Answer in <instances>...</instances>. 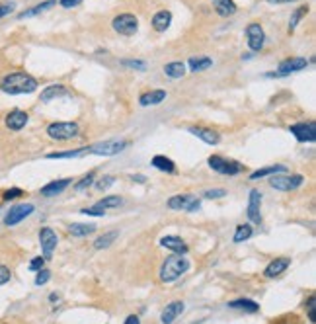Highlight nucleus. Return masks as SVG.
<instances>
[{"instance_id":"f257e3e1","label":"nucleus","mask_w":316,"mask_h":324,"mask_svg":"<svg viewBox=\"0 0 316 324\" xmlns=\"http://www.w3.org/2000/svg\"><path fill=\"white\" fill-rule=\"evenodd\" d=\"M39 86L37 78H33L28 72H10L0 80V90L10 96H20V94H32Z\"/></svg>"},{"instance_id":"f03ea898","label":"nucleus","mask_w":316,"mask_h":324,"mask_svg":"<svg viewBox=\"0 0 316 324\" xmlns=\"http://www.w3.org/2000/svg\"><path fill=\"white\" fill-rule=\"evenodd\" d=\"M188 270H190V260L186 256H182V254L168 256L164 260V264L160 266V279L164 283H172V281L180 279Z\"/></svg>"},{"instance_id":"7ed1b4c3","label":"nucleus","mask_w":316,"mask_h":324,"mask_svg":"<svg viewBox=\"0 0 316 324\" xmlns=\"http://www.w3.org/2000/svg\"><path fill=\"white\" fill-rule=\"evenodd\" d=\"M47 135L53 141H70L80 135V127L74 121H55L47 127Z\"/></svg>"},{"instance_id":"20e7f679","label":"nucleus","mask_w":316,"mask_h":324,"mask_svg":"<svg viewBox=\"0 0 316 324\" xmlns=\"http://www.w3.org/2000/svg\"><path fill=\"white\" fill-rule=\"evenodd\" d=\"M303 184H305L303 174H273V178H269V186L279 192H295Z\"/></svg>"},{"instance_id":"39448f33","label":"nucleus","mask_w":316,"mask_h":324,"mask_svg":"<svg viewBox=\"0 0 316 324\" xmlns=\"http://www.w3.org/2000/svg\"><path fill=\"white\" fill-rule=\"evenodd\" d=\"M111 28H113L119 35L131 37V35H135L137 30H139V20H137L135 14L123 12V14H117V16L111 20Z\"/></svg>"},{"instance_id":"423d86ee","label":"nucleus","mask_w":316,"mask_h":324,"mask_svg":"<svg viewBox=\"0 0 316 324\" xmlns=\"http://www.w3.org/2000/svg\"><path fill=\"white\" fill-rule=\"evenodd\" d=\"M129 147V141H104V143H96L88 149V155H98V157H115L119 153H123Z\"/></svg>"},{"instance_id":"0eeeda50","label":"nucleus","mask_w":316,"mask_h":324,"mask_svg":"<svg viewBox=\"0 0 316 324\" xmlns=\"http://www.w3.org/2000/svg\"><path fill=\"white\" fill-rule=\"evenodd\" d=\"M207 162H209V166L215 172L224 174V176H236V174L244 172V166H242L240 162L222 159V157H219V155H211Z\"/></svg>"},{"instance_id":"6e6552de","label":"nucleus","mask_w":316,"mask_h":324,"mask_svg":"<svg viewBox=\"0 0 316 324\" xmlns=\"http://www.w3.org/2000/svg\"><path fill=\"white\" fill-rule=\"evenodd\" d=\"M168 207L172 211H197L201 207V201L191 195V194H184V195H174L168 199Z\"/></svg>"},{"instance_id":"1a4fd4ad","label":"nucleus","mask_w":316,"mask_h":324,"mask_svg":"<svg viewBox=\"0 0 316 324\" xmlns=\"http://www.w3.org/2000/svg\"><path fill=\"white\" fill-rule=\"evenodd\" d=\"M246 41H248V47L250 51L258 53L263 49V43H265V33H263V28L258 22H252L246 26Z\"/></svg>"},{"instance_id":"9d476101","label":"nucleus","mask_w":316,"mask_h":324,"mask_svg":"<svg viewBox=\"0 0 316 324\" xmlns=\"http://www.w3.org/2000/svg\"><path fill=\"white\" fill-rule=\"evenodd\" d=\"M39 244H41V250H43V260H45V262L51 260L53 252H55V248H57V244H59L57 232H55L53 228H49V227H43V228L39 230Z\"/></svg>"},{"instance_id":"9b49d317","label":"nucleus","mask_w":316,"mask_h":324,"mask_svg":"<svg viewBox=\"0 0 316 324\" xmlns=\"http://www.w3.org/2000/svg\"><path fill=\"white\" fill-rule=\"evenodd\" d=\"M35 211V205L32 203H20V205H14L8 209V213L4 217V225L6 227H14L18 223H22L26 217H30L32 213Z\"/></svg>"},{"instance_id":"f8f14e48","label":"nucleus","mask_w":316,"mask_h":324,"mask_svg":"<svg viewBox=\"0 0 316 324\" xmlns=\"http://www.w3.org/2000/svg\"><path fill=\"white\" fill-rule=\"evenodd\" d=\"M291 135L299 141V143H315L316 141V125L313 121H305V123H295L289 127Z\"/></svg>"},{"instance_id":"ddd939ff","label":"nucleus","mask_w":316,"mask_h":324,"mask_svg":"<svg viewBox=\"0 0 316 324\" xmlns=\"http://www.w3.org/2000/svg\"><path fill=\"white\" fill-rule=\"evenodd\" d=\"M307 66H309V59H305V57H287V59H283L279 63V66H277L275 72L279 76H287V74L299 72V70H303Z\"/></svg>"},{"instance_id":"4468645a","label":"nucleus","mask_w":316,"mask_h":324,"mask_svg":"<svg viewBox=\"0 0 316 324\" xmlns=\"http://www.w3.org/2000/svg\"><path fill=\"white\" fill-rule=\"evenodd\" d=\"M28 121H30V115H28V111H24V109H12V111L6 115V119H4L6 127H8L10 131H22V129L28 125Z\"/></svg>"},{"instance_id":"2eb2a0df","label":"nucleus","mask_w":316,"mask_h":324,"mask_svg":"<svg viewBox=\"0 0 316 324\" xmlns=\"http://www.w3.org/2000/svg\"><path fill=\"white\" fill-rule=\"evenodd\" d=\"M260 205H262V192L260 190H252L250 192V199H248V219L252 223H256V225L262 223Z\"/></svg>"},{"instance_id":"dca6fc26","label":"nucleus","mask_w":316,"mask_h":324,"mask_svg":"<svg viewBox=\"0 0 316 324\" xmlns=\"http://www.w3.org/2000/svg\"><path fill=\"white\" fill-rule=\"evenodd\" d=\"M70 184H72V180H70V178L53 180V182L45 184V186L41 188V195H43V197H53V195H59V194H63V192H64Z\"/></svg>"},{"instance_id":"f3484780","label":"nucleus","mask_w":316,"mask_h":324,"mask_svg":"<svg viewBox=\"0 0 316 324\" xmlns=\"http://www.w3.org/2000/svg\"><path fill=\"white\" fill-rule=\"evenodd\" d=\"M184 309H186L184 301H172L170 305H166V309L162 311V317H160L162 324H172L184 313Z\"/></svg>"},{"instance_id":"a211bd4d","label":"nucleus","mask_w":316,"mask_h":324,"mask_svg":"<svg viewBox=\"0 0 316 324\" xmlns=\"http://www.w3.org/2000/svg\"><path fill=\"white\" fill-rule=\"evenodd\" d=\"M160 246H164L166 250H172L174 254H182V256L188 254V244L180 236H162Z\"/></svg>"},{"instance_id":"6ab92c4d","label":"nucleus","mask_w":316,"mask_h":324,"mask_svg":"<svg viewBox=\"0 0 316 324\" xmlns=\"http://www.w3.org/2000/svg\"><path fill=\"white\" fill-rule=\"evenodd\" d=\"M191 135H195V137H199L203 143H207V145H219L221 143V135L217 133V131H213L209 127H190L188 129Z\"/></svg>"},{"instance_id":"aec40b11","label":"nucleus","mask_w":316,"mask_h":324,"mask_svg":"<svg viewBox=\"0 0 316 324\" xmlns=\"http://www.w3.org/2000/svg\"><path fill=\"white\" fill-rule=\"evenodd\" d=\"M291 266V258H275L265 270H263V275L267 279H273V277H279L283 271H287V268Z\"/></svg>"},{"instance_id":"412c9836","label":"nucleus","mask_w":316,"mask_h":324,"mask_svg":"<svg viewBox=\"0 0 316 324\" xmlns=\"http://www.w3.org/2000/svg\"><path fill=\"white\" fill-rule=\"evenodd\" d=\"M166 90H151V92H145L139 96V104L143 108H149V106H158L166 100Z\"/></svg>"},{"instance_id":"4be33fe9","label":"nucleus","mask_w":316,"mask_h":324,"mask_svg":"<svg viewBox=\"0 0 316 324\" xmlns=\"http://www.w3.org/2000/svg\"><path fill=\"white\" fill-rule=\"evenodd\" d=\"M170 24H172V12L170 10H160L153 16V30L158 33L166 32L170 28Z\"/></svg>"},{"instance_id":"5701e85b","label":"nucleus","mask_w":316,"mask_h":324,"mask_svg":"<svg viewBox=\"0 0 316 324\" xmlns=\"http://www.w3.org/2000/svg\"><path fill=\"white\" fill-rule=\"evenodd\" d=\"M66 94L68 92H66V88L63 84H51V86H47L41 92V102H51V100H57L61 96H66Z\"/></svg>"},{"instance_id":"b1692460","label":"nucleus","mask_w":316,"mask_h":324,"mask_svg":"<svg viewBox=\"0 0 316 324\" xmlns=\"http://www.w3.org/2000/svg\"><path fill=\"white\" fill-rule=\"evenodd\" d=\"M213 8H215V12L219 14V16H232L238 8H236V4H234V0H213Z\"/></svg>"},{"instance_id":"393cba45","label":"nucleus","mask_w":316,"mask_h":324,"mask_svg":"<svg viewBox=\"0 0 316 324\" xmlns=\"http://www.w3.org/2000/svg\"><path fill=\"white\" fill-rule=\"evenodd\" d=\"M289 170H287V166H283V164H275V166H265L262 170H256V172H252L250 174V180H260L263 176H273V174H287Z\"/></svg>"},{"instance_id":"a878e982","label":"nucleus","mask_w":316,"mask_h":324,"mask_svg":"<svg viewBox=\"0 0 316 324\" xmlns=\"http://www.w3.org/2000/svg\"><path fill=\"white\" fill-rule=\"evenodd\" d=\"M186 65L184 63H180V61H172V63H168V65H164V74L166 76H170V78H174V80H178V78H182L184 74H186Z\"/></svg>"},{"instance_id":"bb28decb","label":"nucleus","mask_w":316,"mask_h":324,"mask_svg":"<svg viewBox=\"0 0 316 324\" xmlns=\"http://www.w3.org/2000/svg\"><path fill=\"white\" fill-rule=\"evenodd\" d=\"M66 230L72 234V236H88V234H92L94 230H96V225H86V223H70L68 227H66Z\"/></svg>"},{"instance_id":"cd10ccee","label":"nucleus","mask_w":316,"mask_h":324,"mask_svg":"<svg viewBox=\"0 0 316 324\" xmlns=\"http://www.w3.org/2000/svg\"><path fill=\"white\" fill-rule=\"evenodd\" d=\"M230 309H238V311H244V313H258L260 311V305L252 299H236V301H230L228 303Z\"/></svg>"},{"instance_id":"c85d7f7f","label":"nucleus","mask_w":316,"mask_h":324,"mask_svg":"<svg viewBox=\"0 0 316 324\" xmlns=\"http://www.w3.org/2000/svg\"><path fill=\"white\" fill-rule=\"evenodd\" d=\"M157 170L160 172H166V174H174L176 172V164L170 161L168 157H164V155H157V157H153V162H151Z\"/></svg>"},{"instance_id":"c756f323","label":"nucleus","mask_w":316,"mask_h":324,"mask_svg":"<svg viewBox=\"0 0 316 324\" xmlns=\"http://www.w3.org/2000/svg\"><path fill=\"white\" fill-rule=\"evenodd\" d=\"M117 236H119V232L117 230H109V232H104L102 236H98L96 238V242H94V248L96 250H105V248H109L115 240H117Z\"/></svg>"},{"instance_id":"7c9ffc66","label":"nucleus","mask_w":316,"mask_h":324,"mask_svg":"<svg viewBox=\"0 0 316 324\" xmlns=\"http://www.w3.org/2000/svg\"><path fill=\"white\" fill-rule=\"evenodd\" d=\"M55 4H57L55 0H45V2H41V4H37V6H33V8H30V10H24L22 14H18V18H20V20H24V18L37 16V14H41V12H45V10L53 8Z\"/></svg>"},{"instance_id":"2f4dec72","label":"nucleus","mask_w":316,"mask_h":324,"mask_svg":"<svg viewBox=\"0 0 316 324\" xmlns=\"http://www.w3.org/2000/svg\"><path fill=\"white\" fill-rule=\"evenodd\" d=\"M188 65H190V70H193V72H203V70L211 68L213 61H211L209 57H191Z\"/></svg>"},{"instance_id":"473e14b6","label":"nucleus","mask_w":316,"mask_h":324,"mask_svg":"<svg viewBox=\"0 0 316 324\" xmlns=\"http://www.w3.org/2000/svg\"><path fill=\"white\" fill-rule=\"evenodd\" d=\"M307 14H309V6H299V8L291 14V18H289V33H293V32L297 30V26L301 24V20H303Z\"/></svg>"},{"instance_id":"72a5a7b5","label":"nucleus","mask_w":316,"mask_h":324,"mask_svg":"<svg viewBox=\"0 0 316 324\" xmlns=\"http://www.w3.org/2000/svg\"><path fill=\"white\" fill-rule=\"evenodd\" d=\"M88 155V149H74V151H61V153H49L47 159H78Z\"/></svg>"},{"instance_id":"f704fd0d","label":"nucleus","mask_w":316,"mask_h":324,"mask_svg":"<svg viewBox=\"0 0 316 324\" xmlns=\"http://www.w3.org/2000/svg\"><path fill=\"white\" fill-rule=\"evenodd\" d=\"M252 227L250 225H238L236 227V230H234V242H244V240H248L250 236H252Z\"/></svg>"},{"instance_id":"c9c22d12","label":"nucleus","mask_w":316,"mask_h":324,"mask_svg":"<svg viewBox=\"0 0 316 324\" xmlns=\"http://www.w3.org/2000/svg\"><path fill=\"white\" fill-rule=\"evenodd\" d=\"M121 201H123V199H121L119 195H107L104 199H100L96 205H100L102 209H113V207H119Z\"/></svg>"},{"instance_id":"e433bc0d","label":"nucleus","mask_w":316,"mask_h":324,"mask_svg":"<svg viewBox=\"0 0 316 324\" xmlns=\"http://www.w3.org/2000/svg\"><path fill=\"white\" fill-rule=\"evenodd\" d=\"M22 195H24V190L22 188H8V190L2 192V199L4 201H12V199H18Z\"/></svg>"},{"instance_id":"4c0bfd02","label":"nucleus","mask_w":316,"mask_h":324,"mask_svg":"<svg viewBox=\"0 0 316 324\" xmlns=\"http://www.w3.org/2000/svg\"><path fill=\"white\" fill-rule=\"evenodd\" d=\"M94 184V172H90V174H86L80 182H76V186H74V190L76 192H84V190H88L90 186Z\"/></svg>"},{"instance_id":"58836bf2","label":"nucleus","mask_w":316,"mask_h":324,"mask_svg":"<svg viewBox=\"0 0 316 324\" xmlns=\"http://www.w3.org/2000/svg\"><path fill=\"white\" fill-rule=\"evenodd\" d=\"M121 65L123 66H129V68H135V70H145L147 68V63L145 61H139V59H125V61H121Z\"/></svg>"},{"instance_id":"ea45409f","label":"nucleus","mask_w":316,"mask_h":324,"mask_svg":"<svg viewBox=\"0 0 316 324\" xmlns=\"http://www.w3.org/2000/svg\"><path fill=\"white\" fill-rule=\"evenodd\" d=\"M49 279H51V271L45 270V268H41V270L37 271V275H35V285L41 287V285H45Z\"/></svg>"},{"instance_id":"a19ab883","label":"nucleus","mask_w":316,"mask_h":324,"mask_svg":"<svg viewBox=\"0 0 316 324\" xmlns=\"http://www.w3.org/2000/svg\"><path fill=\"white\" fill-rule=\"evenodd\" d=\"M113 184H115V178H113V176H104L102 180L96 182V188H98L100 192H105V190H109Z\"/></svg>"},{"instance_id":"79ce46f5","label":"nucleus","mask_w":316,"mask_h":324,"mask_svg":"<svg viewBox=\"0 0 316 324\" xmlns=\"http://www.w3.org/2000/svg\"><path fill=\"white\" fill-rule=\"evenodd\" d=\"M224 195H226V190H222V188H215V190L205 192V199H221Z\"/></svg>"},{"instance_id":"37998d69","label":"nucleus","mask_w":316,"mask_h":324,"mask_svg":"<svg viewBox=\"0 0 316 324\" xmlns=\"http://www.w3.org/2000/svg\"><path fill=\"white\" fill-rule=\"evenodd\" d=\"M82 215H92V217H104L105 209H102L100 205H94V207H86V209H80Z\"/></svg>"},{"instance_id":"c03bdc74","label":"nucleus","mask_w":316,"mask_h":324,"mask_svg":"<svg viewBox=\"0 0 316 324\" xmlns=\"http://www.w3.org/2000/svg\"><path fill=\"white\" fill-rule=\"evenodd\" d=\"M14 8H16V4H14V2H0V20H2L4 16L12 14V12H14Z\"/></svg>"},{"instance_id":"a18cd8bd","label":"nucleus","mask_w":316,"mask_h":324,"mask_svg":"<svg viewBox=\"0 0 316 324\" xmlns=\"http://www.w3.org/2000/svg\"><path fill=\"white\" fill-rule=\"evenodd\" d=\"M307 307H309V319H311V323H316V313H315L316 299H315V295H311V297H309V303H307Z\"/></svg>"},{"instance_id":"49530a36","label":"nucleus","mask_w":316,"mask_h":324,"mask_svg":"<svg viewBox=\"0 0 316 324\" xmlns=\"http://www.w3.org/2000/svg\"><path fill=\"white\" fill-rule=\"evenodd\" d=\"M10 277H12V271H10V268L0 264V285L8 283V281H10Z\"/></svg>"},{"instance_id":"de8ad7c7","label":"nucleus","mask_w":316,"mask_h":324,"mask_svg":"<svg viewBox=\"0 0 316 324\" xmlns=\"http://www.w3.org/2000/svg\"><path fill=\"white\" fill-rule=\"evenodd\" d=\"M43 264H45L43 256H37V258H33V260L30 262V270H32V271H39L41 268H43Z\"/></svg>"},{"instance_id":"09e8293b","label":"nucleus","mask_w":316,"mask_h":324,"mask_svg":"<svg viewBox=\"0 0 316 324\" xmlns=\"http://www.w3.org/2000/svg\"><path fill=\"white\" fill-rule=\"evenodd\" d=\"M63 8H74V6H78V4H82V0H61L59 2Z\"/></svg>"},{"instance_id":"8fccbe9b","label":"nucleus","mask_w":316,"mask_h":324,"mask_svg":"<svg viewBox=\"0 0 316 324\" xmlns=\"http://www.w3.org/2000/svg\"><path fill=\"white\" fill-rule=\"evenodd\" d=\"M125 324H141V319H139L137 315H129V317L125 319Z\"/></svg>"},{"instance_id":"3c124183","label":"nucleus","mask_w":316,"mask_h":324,"mask_svg":"<svg viewBox=\"0 0 316 324\" xmlns=\"http://www.w3.org/2000/svg\"><path fill=\"white\" fill-rule=\"evenodd\" d=\"M269 4H285V2H297V0H267Z\"/></svg>"},{"instance_id":"603ef678","label":"nucleus","mask_w":316,"mask_h":324,"mask_svg":"<svg viewBox=\"0 0 316 324\" xmlns=\"http://www.w3.org/2000/svg\"><path fill=\"white\" fill-rule=\"evenodd\" d=\"M49 301H51V303H57V301H59V295H57V293H51V295H49Z\"/></svg>"},{"instance_id":"864d4df0","label":"nucleus","mask_w":316,"mask_h":324,"mask_svg":"<svg viewBox=\"0 0 316 324\" xmlns=\"http://www.w3.org/2000/svg\"><path fill=\"white\" fill-rule=\"evenodd\" d=\"M133 180H135V182H141V184H143V182H145V176H133Z\"/></svg>"}]
</instances>
